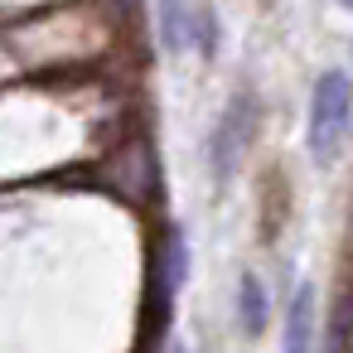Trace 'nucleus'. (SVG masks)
Masks as SVG:
<instances>
[{
    "instance_id": "nucleus-3",
    "label": "nucleus",
    "mask_w": 353,
    "mask_h": 353,
    "mask_svg": "<svg viewBox=\"0 0 353 353\" xmlns=\"http://www.w3.org/2000/svg\"><path fill=\"white\" fill-rule=\"evenodd\" d=\"M155 15H160V44H165V54H184V49L194 44V15H189V0H160Z\"/></svg>"
},
{
    "instance_id": "nucleus-5",
    "label": "nucleus",
    "mask_w": 353,
    "mask_h": 353,
    "mask_svg": "<svg viewBox=\"0 0 353 353\" xmlns=\"http://www.w3.org/2000/svg\"><path fill=\"white\" fill-rule=\"evenodd\" d=\"M189 15H194L199 54H203V59H213V54H218V15H213V0H189Z\"/></svg>"
},
{
    "instance_id": "nucleus-6",
    "label": "nucleus",
    "mask_w": 353,
    "mask_h": 353,
    "mask_svg": "<svg viewBox=\"0 0 353 353\" xmlns=\"http://www.w3.org/2000/svg\"><path fill=\"white\" fill-rule=\"evenodd\" d=\"M160 281H165V295H174L179 281H184V242H179V232L165 242V276Z\"/></svg>"
},
{
    "instance_id": "nucleus-4",
    "label": "nucleus",
    "mask_w": 353,
    "mask_h": 353,
    "mask_svg": "<svg viewBox=\"0 0 353 353\" xmlns=\"http://www.w3.org/2000/svg\"><path fill=\"white\" fill-rule=\"evenodd\" d=\"M237 319H242L247 334H261L266 329V290H261V281L252 271L237 281Z\"/></svg>"
},
{
    "instance_id": "nucleus-7",
    "label": "nucleus",
    "mask_w": 353,
    "mask_h": 353,
    "mask_svg": "<svg viewBox=\"0 0 353 353\" xmlns=\"http://www.w3.org/2000/svg\"><path fill=\"white\" fill-rule=\"evenodd\" d=\"M343 6H353V0H343Z\"/></svg>"
},
{
    "instance_id": "nucleus-2",
    "label": "nucleus",
    "mask_w": 353,
    "mask_h": 353,
    "mask_svg": "<svg viewBox=\"0 0 353 353\" xmlns=\"http://www.w3.org/2000/svg\"><path fill=\"white\" fill-rule=\"evenodd\" d=\"M314 343V290L300 285L285 310V353H310Z\"/></svg>"
},
{
    "instance_id": "nucleus-1",
    "label": "nucleus",
    "mask_w": 353,
    "mask_h": 353,
    "mask_svg": "<svg viewBox=\"0 0 353 353\" xmlns=\"http://www.w3.org/2000/svg\"><path fill=\"white\" fill-rule=\"evenodd\" d=\"M353 126V83L343 68H329L319 73L314 92H310V126H305V141L319 160H334L343 136Z\"/></svg>"
}]
</instances>
